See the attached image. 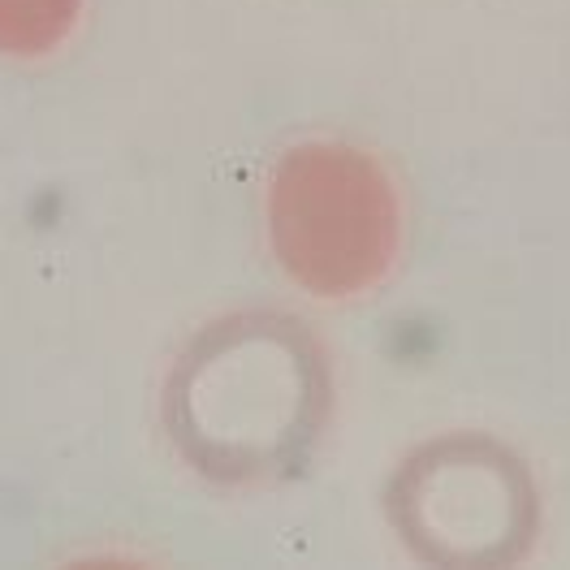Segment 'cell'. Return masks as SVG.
Segmentation results:
<instances>
[{
    "label": "cell",
    "mask_w": 570,
    "mask_h": 570,
    "mask_svg": "<svg viewBox=\"0 0 570 570\" xmlns=\"http://www.w3.org/2000/svg\"><path fill=\"white\" fill-rule=\"evenodd\" d=\"M268 242L285 276L307 294H367L394 272L402 251L394 177L350 143H298L268 177Z\"/></svg>",
    "instance_id": "cell-1"
},
{
    "label": "cell",
    "mask_w": 570,
    "mask_h": 570,
    "mask_svg": "<svg viewBox=\"0 0 570 570\" xmlns=\"http://www.w3.org/2000/svg\"><path fill=\"white\" fill-rule=\"evenodd\" d=\"M87 0H0V57L35 61L74 35Z\"/></svg>",
    "instance_id": "cell-2"
}]
</instances>
